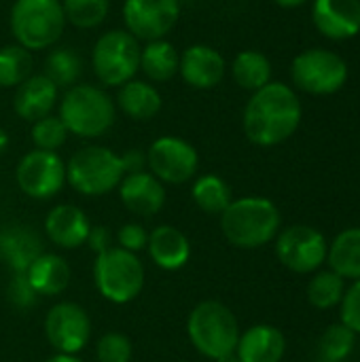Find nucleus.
Listing matches in <instances>:
<instances>
[{
    "label": "nucleus",
    "instance_id": "nucleus-40",
    "mask_svg": "<svg viewBox=\"0 0 360 362\" xmlns=\"http://www.w3.org/2000/svg\"><path fill=\"white\" fill-rule=\"evenodd\" d=\"M121 163H123L125 174L142 172V170H146V153H142L138 148H129L127 153L121 155Z\"/></svg>",
    "mask_w": 360,
    "mask_h": 362
},
{
    "label": "nucleus",
    "instance_id": "nucleus-1",
    "mask_svg": "<svg viewBox=\"0 0 360 362\" xmlns=\"http://www.w3.org/2000/svg\"><path fill=\"white\" fill-rule=\"evenodd\" d=\"M301 102L284 83H267L250 95L244 106V134L257 146H278L286 142L301 123Z\"/></svg>",
    "mask_w": 360,
    "mask_h": 362
},
{
    "label": "nucleus",
    "instance_id": "nucleus-32",
    "mask_svg": "<svg viewBox=\"0 0 360 362\" xmlns=\"http://www.w3.org/2000/svg\"><path fill=\"white\" fill-rule=\"evenodd\" d=\"M346 293V280L335 272H320L308 284V301L316 310H331L342 303Z\"/></svg>",
    "mask_w": 360,
    "mask_h": 362
},
{
    "label": "nucleus",
    "instance_id": "nucleus-22",
    "mask_svg": "<svg viewBox=\"0 0 360 362\" xmlns=\"http://www.w3.org/2000/svg\"><path fill=\"white\" fill-rule=\"evenodd\" d=\"M117 110H121L132 121H151L159 115L163 106V98L157 85L149 83L146 78H132L129 83L121 85L115 98Z\"/></svg>",
    "mask_w": 360,
    "mask_h": 362
},
{
    "label": "nucleus",
    "instance_id": "nucleus-5",
    "mask_svg": "<svg viewBox=\"0 0 360 362\" xmlns=\"http://www.w3.org/2000/svg\"><path fill=\"white\" fill-rule=\"evenodd\" d=\"M191 344L206 358H221L236 352L240 341V325L233 312L219 301H202L187 320Z\"/></svg>",
    "mask_w": 360,
    "mask_h": 362
},
{
    "label": "nucleus",
    "instance_id": "nucleus-31",
    "mask_svg": "<svg viewBox=\"0 0 360 362\" xmlns=\"http://www.w3.org/2000/svg\"><path fill=\"white\" fill-rule=\"evenodd\" d=\"M66 23L76 30H93L102 25L110 13V0H59Z\"/></svg>",
    "mask_w": 360,
    "mask_h": 362
},
{
    "label": "nucleus",
    "instance_id": "nucleus-15",
    "mask_svg": "<svg viewBox=\"0 0 360 362\" xmlns=\"http://www.w3.org/2000/svg\"><path fill=\"white\" fill-rule=\"evenodd\" d=\"M227 74V62L223 53L206 42L189 45L180 53L178 62V76L191 89L208 91L223 83Z\"/></svg>",
    "mask_w": 360,
    "mask_h": 362
},
{
    "label": "nucleus",
    "instance_id": "nucleus-17",
    "mask_svg": "<svg viewBox=\"0 0 360 362\" xmlns=\"http://www.w3.org/2000/svg\"><path fill=\"white\" fill-rule=\"evenodd\" d=\"M59 102V89L42 72L30 74L19 87H15L13 110L19 119L34 123L47 115H53V108Z\"/></svg>",
    "mask_w": 360,
    "mask_h": 362
},
{
    "label": "nucleus",
    "instance_id": "nucleus-35",
    "mask_svg": "<svg viewBox=\"0 0 360 362\" xmlns=\"http://www.w3.org/2000/svg\"><path fill=\"white\" fill-rule=\"evenodd\" d=\"M134 354L132 341L121 333H106L95 346L98 362H129Z\"/></svg>",
    "mask_w": 360,
    "mask_h": 362
},
{
    "label": "nucleus",
    "instance_id": "nucleus-38",
    "mask_svg": "<svg viewBox=\"0 0 360 362\" xmlns=\"http://www.w3.org/2000/svg\"><path fill=\"white\" fill-rule=\"evenodd\" d=\"M117 242H119V248L127 250V252H140L146 248V242H149V233L144 231L142 225L138 223H127L119 229L117 233Z\"/></svg>",
    "mask_w": 360,
    "mask_h": 362
},
{
    "label": "nucleus",
    "instance_id": "nucleus-28",
    "mask_svg": "<svg viewBox=\"0 0 360 362\" xmlns=\"http://www.w3.org/2000/svg\"><path fill=\"white\" fill-rule=\"evenodd\" d=\"M42 74L53 81L57 89H68L79 83L83 74V59L70 47H51L45 57Z\"/></svg>",
    "mask_w": 360,
    "mask_h": 362
},
{
    "label": "nucleus",
    "instance_id": "nucleus-30",
    "mask_svg": "<svg viewBox=\"0 0 360 362\" xmlns=\"http://www.w3.org/2000/svg\"><path fill=\"white\" fill-rule=\"evenodd\" d=\"M32 53L17 42L0 47V89H15L32 74Z\"/></svg>",
    "mask_w": 360,
    "mask_h": 362
},
{
    "label": "nucleus",
    "instance_id": "nucleus-8",
    "mask_svg": "<svg viewBox=\"0 0 360 362\" xmlns=\"http://www.w3.org/2000/svg\"><path fill=\"white\" fill-rule=\"evenodd\" d=\"M93 282L106 301L125 305L142 293L144 267L134 252L112 246L98 255L93 263Z\"/></svg>",
    "mask_w": 360,
    "mask_h": 362
},
{
    "label": "nucleus",
    "instance_id": "nucleus-19",
    "mask_svg": "<svg viewBox=\"0 0 360 362\" xmlns=\"http://www.w3.org/2000/svg\"><path fill=\"white\" fill-rule=\"evenodd\" d=\"M89 229H91V223H89L87 214L72 204L55 206L45 218L47 238L55 246L68 248V250L83 246L89 235Z\"/></svg>",
    "mask_w": 360,
    "mask_h": 362
},
{
    "label": "nucleus",
    "instance_id": "nucleus-36",
    "mask_svg": "<svg viewBox=\"0 0 360 362\" xmlns=\"http://www.w3.org/2000/svg\"><path fill=\"white\" fill-rule=\"evenodd\" d=\"M342 325L354 335H360V280L346 288L342 299Z\"/></svg>",
    "mask_w": 360,
    "mask_h": 362
},
{
    "label": "nucleus",
    "instance_id": "nucleus-11",
    "mask_svg": "<svg viewBox=\"0 0 360 362\" xmlns=\"http://www.w3.org/2000/svg\"><path fill=\"white\" fill-rule=\"evenodd\" d=\"M180 13V0H123L121 6L123 30L140 42L166 38L176 28Z\"/></svg>",
    "mask_w": 360,
    "mask_h": 362
},
{
    "label": "nucleus",
    "instance_id": "nucleus-33",
    "mask_svg": "<svg viewBox=\"0 0 360 362\" xmlns=\"http://www.w3.org/2000/svg\"><path fill=\"white\" fill-rule=\"evenodd\" d=\"M356 335L344 325H331L318 344V354L323 362H344L354 350Z\"/></svg>",
    "mask_w": 360,
    "mask_h": 362
},
{
    "label": "nucleus",
    "instance_id": "nucleus-44",
    "mask_svg": "<svg viewBox=\"0 0 360 362\" xmlns=\"http://www.w3.org/2000/svg\"><path fill=\"white\" fill-rule=\"evenodd\" d=\"M214 362H242V361L238 358V354H236V352H231V354H225V356L216 358Z\"/></svg>",
    "mask_w": 360,
    "mask_h": 362
},
{
    "label": "nucleus",
    "instance_id": "nucleus-24",
    "mask_svg": "<svg viewBox=\"0 0 360 362\" xmlns=\"http://www.w3.org/2000/svg\"><path fill=\"white\" fill-rule=\"evenodd\" d=\"M25 278L38 295L53 297L62 295L68 288L70 267L59 255L42 252L40 257H36V261H32V265L25 272Z\"/></svg>",
    "mask_w": 360,
    "mask_h": 362
},
{
    "label": "nucleus",
    "instance_id": "nucleus-18",
    "mask_svg": "<svg viewBox=\"0 0 360 362\" xmlns=\"http://www.w3.org/2000/svg\"><path fill=\"white\" fill-rule=\"evenodd\" d=\"M117 189L123 206L138 216H153L166 204V187L149 170L125 174Z\"/></svg>",
    "mask_w": 360,
    "mask_h": 362
},
{
    "label": "nucleus",
    "instance_id": "nucleus-10",
    "mask_svg": "<svg viewBox=\"0 0 360 362\" xmlns=\"http://www.w3.org/2000/svg\"><path fill=\"white\" fill-rule=\"evenodd\" d=\"M199 168L197 148L180 136H159L146 151V170L163 185H185Z\"/></svg>",
    "mask_w": 360,
    "mask_h": 362
},
{
    "label": "nucleus",
    "instance_id": "nucleus-2",
    "mask_svg": "<svg viewBox=\"0 0 360 362\" xmlns=\"http://www.w3.org/2000/svg\"><path fill=\"white\" fill-rule=\"evenodd\" d=\"M57 117L66 125L68 134L76 138H100L117 121V104L115 100L104 91V87L89 85V83H76L68 87L59 102Z\"/></svg>",
    "mask_w": 360,
    "mask_h": 362
},
{
    "label": "nucleus",
    "instance_id": "nucleus-39",
    "mask_svg": "<svg viewBox=\"0 0 360 362\" xmlns=\"http://www.w3.org/2000/svg\"><path fill=\"white\" fill-rule=\"evenodd\" d=\"M85 244H89V248L95 252V255H102L106 250L112 248V235L106 227L98 225V227H91L89 229V235L85 240Z\"/></svg>",
    "mask_w": 360,
    "mask_h": 362
},
{
    "label": "nucleus",
    "instance_id": "nucleus-4",
    "mask_svg": "<svg viewBox=\"0 0 360 362\" xmlns=\"http://www.w3.org/2000/svg\"><path fill=\"white\" fill-rule=\"evenodd\" d=\"M66 25L59 0H15L8 13L15 42L30 53L55 47Z\"/></svg>",
    "mask_w": 360,
    "mask_h": 362
},
{
    "label": "nucleus",
    "instance_id": "nucleus-3",
    "mask_svg": "<svg viewBox=\"0 0 360 362\" xmlns=\"http://www.w3.org/2000/svg\"><path fill=\"white\" fill-rule=\"evenodd\" d=\"M280 223V210L265 197L233 199L221 214V231L227 242L246 250L269 244L278 235Z\"/></svg>",
    "mask_w": 360,
    "mask_h": 362
},
{
    "label": "nucleus",
    "instance_id": "nucleus-27",
    "mask_svg": "<svg viewBox=\"0 0 360 362\" xmlns=\"http://www.w3.org/2000/svg\"><path fill=\"white\" fill-rule=\"evenodd\" d=\"M331 272L342 276L344 280H360V227L342 231L327 255Z\"/></svg>",
    "mask_w": 360,
    "mask_h": 362
},
{
    "label": "nucleus",
    "instance_id": "nucleus-26",
    "mask_svg": "<svg viewBox=\"0 0 360 362\" xmlns=\"http://www.w3.org/2000/svg\"><path fill=\"white\" fill-rule=\"evenodd\" d=\"M231 76L238 87L255 93L267 83H272V62L261 51H240L231 62Z\"/></svg>",
    "mask_w": 360,
    "mask_h": 362
},
{
    "label": "nucleus",
    "instance_id": "nucleus-16",
    "mask_svg": "<svg viewBox=\"0 0 360 362\" xmlns=\"http://www.w3.org/2000/svg\"><path fill=\"white\" fill-rule=\"evenodd\" d=\"M312 19L331 40H346L360 32V0H314Z\"/></svg>",
    "mask_w": 360,
    "mask_h": 362
},
{
    "label": "nucleus",
    "instance_id": "nucleus-43",
    "mask_svg": "<svg viewBox=\"0 0 360 362\" xmlns=\"http://www.w3.org/2000/svg\"><path fill=\"white\" fill-rule=\"evenodd\" d=\"M6 146H8V134L0 127V153H4Z\"/></svg>",
    "mask_w": 360,
    "mask_h": 362
},
{
    "label": "nucleus",
    "instance_id": "nucleus-6",
    "mask_svg": "<svg viewBox=\"0 0 360 362\" xmlns=\"http://www.w3.org/2000/svg\"><path fill=\"white\" fill-rule=\"evenodd\" d=\"M123 176L121 155L98 144L79 148L66 163V182L87 197H100L115 191Z\"/></svg>",
    "mask_w": 360,
    "mask_h": 362
},
{
    "label": "nucleus",
    "instance_id": "nucleus-13",
    "mask_svg": "<svg viewBox=\"0 0 360 362\" xmlns=\"http://www.w3.org/2000/svg\"><path fill=\"white\" fill-rule=\"evenodd\" d=\"M329 255V244L325 235L310 225L286 227L276 238L278 261L295 274L316 272Z\"/></svg>",
    "mask_w": 360,
    "mask_h": 362
},
{
    "label": "nucleus",
    "instance_id": "nucleus-37",
    "mask_svg": "<svg viewBox=\"0 0 360 362\" xmlns=\"http://www.w3.org/2000/svg\"><path fill=\"white\" fill-rule=\"evenodd\" d=\"M36 299H38V293L32 288L25 274H15L8 284V301L17 310H30V308H34Z\"/></svg>",
    "mask_w": 360,
    "mask_h": 362
},
{
    "label": "nucleus",
    "instance_id": "nucleus-12",
    "mask_svg": "<svg viewBox=\"0 0 360 362\" xmlns=\"http://www.w3.org/2000/svg\"><path fill=\"white\" fill-rule=\"evenodd\" d=\"M15 180L28 197L51 199L66 185V163L53 151L34 148L17 163Z\"/></svg>",
    "mask_w": 360,
    "mask_h": 362
},
{
    "label": "nucleus",
    "instance_id": "nucleus-29",
    "mask_svg": "<svg viewBox=\"0 0 360 362\" xmlns=\"http://www.w3.org/2000/svg\"><path fill=\"white\" fill-rule=\"evenodd\" d=\"M191 197L195 206L206 214H223L233 202L229 185L216 174H204L195 178L191 187Z\"/></svg>",
    "mask_w": 360,
    "mask_h": 362
},
{
    "label": "nucleus",
    "instance_id": "nucleus-21",
    "mask_svg": "<svg viewBox=\"0 0 360 362\" xmlns=\"http://www.w3.org/2000/svg\"><path fill=\"white\" fill-rule=\"evenodd\" d=\"M286 352V339L272 325H255L240 333L236 354L242 362H280Z\"/></svg>",
    "mask_w": 360,
    "mask_h": 362
},
{
    "label": "nucleus",
    "instance_id": "nucleus-23",
    "mask_svg": "<svg viewBox=\"0 0 360 362\" xmlns=\"http://www.w3.org/2000/svg\"><path fill=\"white\" fill-rule=\"evenodd\" d=\"M180 53L168 38L149 40L140 47V72L149 83H168L178 74Z\"/></svg>",
    "mask_w": 360,
    "mask_h": 362
},
{
    "label": "nucleus",
    "instance_id": "nucleus-41",
    "mask_svg": "<svg viewBox=\"0 0 360 362\" xmlns=\"http://www.w3.org/2000/svg\"><path fill=\"white\" fill-rule=\"evenodd\" d=\"M278 6H282V8H297V6H301V4H306L308 0H274Z\"/></svg>",
    "mask_w": 360,
    "mask_h": 362
},
{
    "label": "nucleus",
    "instance_id": "nucleus-14",
    "mask_svg": "<svg viewBox=\"0 0 360 362\" xmlns=\"http://www.w3.org/2000/svg\"><path fill=\"white\" fill-rule=\"evenodd\" d=\"M45 335L53 350H57V354L76 356L89 341L91 320L81 305L64 301L47 312Z\"/></svg>",
    "mask_w": 360,
    "mask_h": 362
},
{
    "label": "nucleus",
    "instance_id": "nucleus-34",
    "mask_svg": "<svg viewBox=\"0 0 360 362\" xmlns=\"http://www.w3.org/2000/svg\"><path fill=\"white\" fill-rule=\"evenodd\" d=\"M30 138L34 142V148L57 153V148H62L68 140V129L57 115H47L32 123Z\"/></svg>",
    "mask_w": 360,
    "mask_h": 362
},
{
    "label": "nucleus",
    "instance_id": "nucleus-20",
    "mask_svg": "<svg viewBox=\"0 0 360 362\" xmlns=\"http://www.w3.org/2000/svg\"><path fill=\"white\" fill-rule=\"evenodd\" d=\"M146 250L153 259V263L166 272H178L182 269L191 259V244L189 238L172 227V225H159L149 233Z\"/></svg>",
    "mask_w": 360,
    "mask_h": 362
},
{
    "label": "nucleus",
    "instance_id": "nucleus-7",
    "mask_svg": "<svg viewBox=\"0 0 360 362\" xmlns=\"http://www.w3.org/2000/svg\"><path fill=\"white\" fill-rule=\"evenodd\" d=\"M140 40L127 30H106L91 47V70L104 87H121L140 72Z\"/></svg>",
    "mask_w": 360,
    "mask_h": 362
},
{
    "label": "nucleus",
    "instance_id": "nucleus-25",
    "mask_svg": "<svg viewBox=\"0 0 360 362\" xmlns=\"http://www.w3.org/2000/svg\"><path fill=\"white\" fill-rule=\"evenodd\" d=\"M40 255V240L30 229L8 227L0 231V259H4L15 274H25L32 261Z\"/></svg>",
    "mask_w": 360,
    "mask_h": 362
},
{
    "label": "nucleus",
    "instance_id": "nucleus-9",
    "mask_svg": "<svg viewBox=\"0 0 360 362\" xmlns=\"http://www.w3.org/2000/svg\"><path fill=\"white\" fill-rule=\"evenodd\" d=\"M291 78L310 95H331L346 85L348 64L329 49H308L293 59Z\"/></svg>",
    "mask_w": 360,
    "mask_h": 362
},
{
    "label": "nucleus",
    "instance_id": "nucleus-42",
    "mask_svg": "<svg viewBox=\"0 0 360 362\" xmlns=\"http://www.w3.org/2000/svg\"><path fill=\"white\" fill-rule=\"evenodd\" d=\"M45 362H83L81 358H76V356H72V354H55V356H51L49 361Z\"/></svg>",
    "mask_w": 360,
    "mask_h": 362
}]
</instances>
